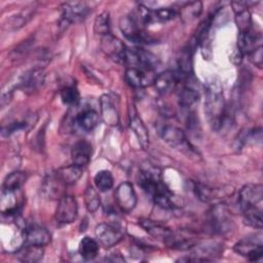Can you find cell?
I'll return each instance as SVG.
<instances>
[{
    "label": "cell",
    "mask_w": 263,
    "mask_h": 263,
    "mask_svg": "<svg viewBox=\"0 0 263 263\" xmlns=\"http://www.w3.org/2000/svg\"><path fill=\"white\" fill-rule=\"evenodd\" d=\"M78 214L76 199L71 195L64 194L60 199L55 210V220L61 224H70L75 221Z\"/></svg>",
    "instance_id": "cell-5"
},
{
    "label": "cell",
    "mask_w": 263,
    "mask_h": 263,
    "mask_svg": "<svg viewBox=\"0 0 263 263\" xmlns=\"http://www.w3.org/2000/svg\"><path fill=\"white\" fill-rule=\"evenodd\" d=\"M101 49L107 57H109L113 61L124 64L126 47L121 40L113 36L111 33L102 36Z\"/></svg>",
    "instance_id": "cell-9"
},
{
    "label": "cell",
    "mask_w": 263,
    "mask_h": 263,
    "mask_svg": "<svg viewBox=\"0 0 263 263\" xmlns=\"http://www.w3.org/2000/svg\"><path fill=\"white\" fill-rule=\"evenodd\" d=\"M139 224L151 236H153L154 238L163 240L165 242H167L174 234L172 229L168 228L166 225L160 224V223L155 222V221L150 220V219H140Z\"/></svg>",
    "instance_id": "cell-16"
},
{
    "label": "cell",
    "mask_w": 263,
    "mask_h": 263,
    "mask_svg": "<svg viewBox=\"0 0 263 263\" xmlns=\"http://www.w3.org/2000/svg\"><path fill=\"white\" fill-rule=\"evenodd\" d=\"M194 191H195V194L198 197V199H200L201 201H204V202L211 201L212 199L217 198L219 196L218 189H214L212 187H209L206 185L199 184V183L194 184Z\"/></svg>",
    "instance_id": "cell-33"
},
{
    "label": "cell",
    "mask_w": 263,
    "mask_h": 263,
    "mask_svg": "<svg viewBox=\"0 0 263 263\" xmlns=\"http://www.w3.org/2000/svg\"><path fill=\"white\" fill-rule=\"evenodd\" d=\"M250 4H254V3L253 2H246V1H233V2H231V6H232V9H233L235 14L248 10Z\"/></svg>",
    "instance_id": "cell-38"
},
{
    "label": "cell",
    "mask_w": 263,
    "mask_h": 263,
    "mask_svg": "<svg viewBox=\"0 0 263 263\" xmlns=\"http://www.w3.org/2000/svg\"><path fill=\"white\" fill-rule=\"evenodd\" d=\"M45 74L42 69L36 68L24 74L20 81V85L26 91H33L40 87L44 82Z\"/></svg>",
    "instance_id": "cell-19"
},
{
    "label": "cell",
    "mask_w": 263,
    "mask_h": 263,
    "mask_svg": "<svg viewBox=\"0 0 263 263\" xmlns=\"http://www.w3.org/2000/svg\"><path fill=\"white\" fill-rule=\"evenodd\" d=\"M93 30L101 36L110 33V16L108 11H103L96 17L93 23Z\"/></svg>",
    "instance_id": "cell-34"
},
{
    "label": "cell",
    "mask_w": 263,
    "mask_h": 263,
    "mask_svg": "<svg viewBox=\"0 0 263 263\" xmlns=\"http://www.w3.org/2000/svg\"><path fill=\"white\" fill-rule=\"evenodd\" d=\"M232 221L227 209L223 204L215 205L211 211V224L217 232H225L230 228Z\"/></svg>",
    "instance_id": "cell-14"
},
{
    "label": "cell",
    "mask_w": 263,
    "mask_h": 263,
    "mask_svg": "<svg viewBox=\"0 0 263 263\" xmlns=\"http://www.w3.org/2000/svg\"><path fill=\"white\" fill-rule=\"evenodd\" d=\"M93 181H95L96 187L99 189V191H102V192L110 190L114 184L113 176H112L111 172L107 171V170L99 171L96 174Z\"/></svg>",
    "instance_id": "cell-30"
},
{
    "label": "cell",
    "mask_w": 263,
    "mask_h": 263,
    "mask_svg": "<svg viewBox=\"0 0 263 263\" xmlns=\"http://www.w3.org/2000/svg\"><path fill=\"white\" fill-rule=\"evenodd\" d=\"M233 250L235 253L248 258L250 261H258L261 259L263 254L261 236H259V238L245 237L234 245Z\"/></svg>",
    "instance_id": "cell-6"
},
{
    "label": "cell",
    "mask_w": 263,
    "mask_h": 263,
    "mask_svg": "<svg viewBox=\"0 0 263 263\" xmlns=\"http://www.w3.org/2000/svg\"><path fill=\"white\" fill-rule=\"evenodd\" d=\"M261 33L253 31V28L245 33H239L237 39V49L245 55L249 54L255 48L261 46Z\"/></svg>",
    "instance_id": "cell-17"
},
{
    "label": "cell",
    "mask_w": 263,
    "mask_h": 263,
    "mask_svg": "<svg viewBox=\"0 0 263 263\" xmlns=\"http://www.w3.org/2000/svg\"><path fill=\"white\" fill-rule=\"evenodd\" d=\"M129 126L134 134L136 135L139 143L143 148H147L149 145V134L146 125L144 124L143 120L137 115L134 114L133 116L130 115V120H129Z\"/></svg>",
    "instance_id": "cell-22"
},
{
    "label": "cell",
    "mask_w": 263,
    "mask_h": 263,
    "mask_svg": "<svg viewBox=\"0 0 263 263\" xmlns=\"http://www.w3.org/2000/svg\"><path fill=\"white\" fill-rule=\"evenodd\" d=\"M76 123L84 130L86 132H90L93 128L97 127V125L99 124V114L97 111L92 110V109H86L82 112H80L79 114H77L76 118Z\"/></svg>",
    "instance_id": "cell-24"
},
{
    "label": "cell",
    "mask_w": 263,
    "mask_h": 263,
    "mask_svg": "<svg viewBox=\"0 0 263 263\" xmlns=\"http://www.w3.org/2000/svg\"><path fill=\"white\" fill-rule=\"evenodd\" d=\"M120 30L123 36L133 43L143 44L148 43L149 37L143 31V27L137 22L133 15H125L120 18Z\"/></svg>",
    "instance_id": "cell-4"
},
{
    "label": "cell",
    "mask_w": 263,
    "mask_h": 263,
    "mask_svg": "<svg viewBox=\"0 0 263 263\" xmlns=\"http://www.w3.org/2000/svg\"><path fill=\"white\" fill-rule=\"evenodd\" d=\"M242 57H243V54L236 48V49L231 53V55H230V61H231L233 64L238 65V64L241 63Z\"/></svg>",
    "instance_id": "cell-39"
},
{
    "label": "cell",
    "mask_w": 263,
    "mask_h": 263,
    "mask_svg": "<svg viewBox=\"0 0 263 263\" xmlns=\"http://www.w3.org/2000/svg\"><path fill=\"white\" fill-rule=\"evenodd\" d=\"M43 253H44L43 247L24 243V246L17 251L16 255L18 260L23 262L33 263V262L40 261L43 257Z\"/></svg>",
    "instance_id": "cell-23"
},
{
    "label": "cell",
    "mask_w": 263,
    "mask_h": 263,
    "mask_svg": "<svg viewBox=\"0 0 263 263\" xmlns=\"http://www.w3.org/2000/svg\"><path fill=\"white\" fill-rule=\"evenodd\" d=\"M60 96L62 102L68 106H76L80 102V95L75 85H66L61 91Z\"/></svg>",
    "instance_id": "cell-31"
},
{
    "label": "cell",
    "mask_w": 263,
    "mask_h": 263,
    "mask_svg": "<svg viewBox=\"0 0 263 263\" xmlns=\"http://www.w3.org/2000/svg\"><path fill=\"white\" fill-rule=\"evenodd\" d=\"M71 158L74 164L84 167L91 158V145L85 140L78 141L72 147Z\"/></svg>",
    "instance_id": "cell-18"
},
{
    "label": "cell",
    "mask_w": 263,
    "mask_h": 263,
    "mask_svg": "<svg viewBox=\"0 0 263 263\" xmlns=\"http://www.w3.org/2000/svg\"><path fill=\"white\" fill-rule=\"evenodd\" d=\"M95 233L99 242L106 249L116 246L123 237L121 229L109 223H100L97 225Z\"/></svg>",
    "instance_id": "cell-7"
},
{
    "label": "cell",
    "mask_w": 263,
    "mask_h": 263,
    "mask_svg": "<svg viewBox=\"0 0 263 263\" xmlns=\"http://www.w3.org/2000/svg\"><path fill=\"white\" fill-rule=\"evenodd\" d=\"M82 174H83V167L73 163V164L59 168L54 173V176L64 185L67 186V185H72V184L76 183L80 179Z\"/></svg>",
    "instance_id": "cell-21"
},
{
    "label": "cell",
    "mask_w": 263,
    "mask_h": 263,
    "mask_svg": "<svg viewBox=\"0 0 263 263\" xmlns=\"http://www.w3.org/2000/svg\"><path fill=\"white\" fill-rule=\"evenodd\" d=\"M199 95L196 89L190 85H184L179 92V104L182 108H190L198 101Z\"/></svg>",
    "instance_id": "cell-29"
},
{
    "label": "cell",
    "mask_w": 263,
    "mask_h": 263,
    "mask_svg": "<svg viewBox=\"0 0 263 263\" xmlns=\"http://www.w3.org/2000/svg\"><path fill=\"white\" fill-rule=\"evenodd\" d=\"M32 15H33V9H26L25 11H22L21 13L7 18L3 24V28L8 31L17 30L22 28L24 25H26L28 21L32 17Z\"/></svg>",
    "instance_id": "cell-28"
},
{
    "label": "cell",
    "mask_w": 263,
    "mask_h": 263,
    "mask_svg": "<svg viewBox=\"0 0 263 263\" xmlns=\"http://www.w3.org/2000/svg\"><path fill=\"white\" fill-rule=\"evenodd\" d=\"M27 175L24 172L15 171L7 175L3 184L2 190L3 191H17L22 188V186L26 183Z\"/></svg>",
    "instance_id": "cell-25"
},
{
    "label": "cell",
    "mask_w": 263,
    "mask_h": 263,
    "mask_svg": "<svg viewBox=\"0 0 263 263\" xmlns=\"http://www.w3.org/2000/svg\"><path fill=\"white\" fill-rule=\"evenodd\" d=\"M235 23L239 30V33L248 32L253 28V22H252L251 13L249 12V10L235 14Z\"/></svg>",
    "instance_id": "cell-36"
},
{
    "label": "cell",
    "mask_w": 263,
    "mask_h": 263,
    "mask_svg": "<svg viewBox=\"0 0 263 263\" xmlns=\"http://www.w3.org/2000/svg\"><path fill=\"white\" fill-rule=\"evenodd\" d=\"M114 197L116 204L124 213L132 212L137 205V195L132 183L129 182L119 184L114 192Z\"/></svg>",
    "instance_id": "cell-8"
},
{
    "label": "cell",
    "mask_w": 263,
    "mask_h": 263,
    "mask_svg": "<svg viewBox=\"0 0 263 263\" xmlns=\"http://www.w3.org/2000/svg\"><path fill=\"white\" fill-rule=\"evenodd\" d=\"M84 204L86 210L90 213H95L101 204L98 191L90 185H88L84 191Z\"/></svg>",
    "instance_id": "cell-32"
},
{
    "label": "cell",
    "mask_w": 263,
    "mask_h": 263,
    "mask_svg": "<svg viewBox=\"0 0 263 263\" xmlns=\"http://www.w3.org/2000/svg\"><path fill=\"white\" fill-rule=\"evenodd\" d=\"M79 254L86 261L95 259L99 254L98 242L89 236H84L79 242Z\"/></svg>",
    "instance_id": "cell-26"
},
{
    "label": "cell",
    "mask_w": 263,
    "mask_h": 263,
    "mask_svg": "<svg viewBox=\"0 0 263 263\" xmlns=\"http://www.w3.org/2000/svg\"><path fill=\"white\" fill-rule=\"evenodd\" d=\"M155 77L156 76L152 74V71L142 70L136 67H129L125 71L126 82L136 88H142L153 84Z\"/></svg>",
    "instance_id": "cell-11"
},
{
    "label": "cell",
    "mask_w": 263,
    "mask_h": 263,
    "mask_svg": "<svg viewBox=\"0 0 263 263\" xmlns=\"http://www.w3.org/2000/svg\"><path fill=\"white\" fill-rule=\"evenodd\" d=\"M177 12L171 7H160L151 9V22H167L176 16Z\"/></svg>",
    "instance_id": "cell-35"
},
{
    "label": "cell",
    "mask_w": 263,
    "mask_h": 263,
    "mask_svg": "<svg viewBox=\"0 0 263 263\" xmlns=\"http://www.w3.org/2000/svg\"><path fill=\"white\" fill-rule=\"evenodd\" d=\"M249 59L250 61L256 65L257 67L261 68L262 67V64H263V48H262V45L255 48L253 51H251L249 54Z\"/></svg>",
    "instance_id": "cell-37"
},
{
    "label": "cell",
    "mask_w": 263,
    "mask_h": 263,
    "mask_svg": "<svg viewBox=\"0 0 263 263\" xmlns=\"http://www.w3.org/2000/svg\"><path fill=\"white\" fill-rule=\"evenodd\" d=\"M100 106L104 122L111 126L117 125L119 122V113L113 98L110 95H103L100 99Z\"/></svg>",
    "instance_id": "cell-12"
},
{
    "label": "cell",
    "mask_w": 263,
    "mask_h": 263,
    "mask_svg": "<svg viewBox=\"0 0 263 263\" xmlns=\"http://www.w3.org/2000/svg\"><path fill=\"white\" fill-rule=\"evenodd\" d=\"M225 109V99L221 83L218 80L209 82L204 90V114L214 130H219L223 125Z\"/></svg>",
    "instance_id": "cell-1"
},
{
    "label": "cell",
    "mask_w": 263,
    "mask_h": 263,
    "mask_svg": "<svg viewBox=\"0 0 263 263\" xmlns=\"http://www.w3.org/2000/svg\"><path fill=\"white\" fill-rule=\"evenodd\" d=\"M124 64L142 70L153 71L158 64V60L156 55L143 48H126Z\"/></svg>",
    "instance_id": "cell-3"
},
{
    "label": "cell",
    "mask_w": 263,
    "mask_h": 263,
    "mask_svg": "<svg viewBox=\"0 0 263 263\" xmlns=\"http://www.w3.org/2000/svg\"><path fill=\"white\" fill-rule=\"evenodd\" d=\"M50 233L48 230L39 225H31L25 229V241L26 245H33L44 247L50 241Z\"/></svg>",
    "instance_id": "cell-13"
},
{
    "label": "cell",
    "mask_w": 263,
    "mask_h": 263,
    "mask_svg": "<svg viewBox=\"0 0 263 263\" xmlns=\"http://www.w3.org/2000/svg\"><path fill=\"white\" fill-rule=\"evenodd\" d=\"M201 11H202V3L200 1L188 2L181 7L180 17L184 23H190L196 17H198Z\"/></svg>",
    "instance_id": "cell-27"
},
{
    "label": "cell",
    "mask_w": 263,
    "mask_h": 263,
    "mask_svg": "<svg viewBox=\"0 0 263 263\" xmlns=\"http://www.w3.org/2000/svg\"><path fill=\"white\" fill-rule=\"evenodd\" d=\"M180 78L181 77L179 74L173 71H165L155 77L153 85L159 93L167 95L175 90L180 81Z\"/></svg>",
    "instance_id": "cell-15"
},
{
    "label": "cell",
    "mask_w": 263,
    "mask_h": 263,
    "mask_svg": "<svg viewBox=\"0 0 263 263\" xmlns=\"http://www.w3.org/2000/svg\"><path fill=\"white\" fill-rule=\"evenodd\" d=\"M263 186L261 184H247L238 193V204L242 212L262 208Z\"/></svg>",
    "instance_id": "cell-2"
},
{
    "label": "cell",
    "mask_w": 263,
    "mask_h": 263,
    "mask_svg": "<svg viewBox=\"0 0 263 263\" xmlns=\"http://www.w3.org/2000/svg\"><path fill=\"white\" fill-rule=\"evenodd\" d=\"M161 138L172 148H180L186 143L184 132L175 125H165L161 130Z\"/></svg>",
    "instance_id": "cell-20"
},
{
    "label": "cell",
    "mask_w": 263,
    "mask_h": 263,
    "mask_svg": "<svg viewBox=\"0 0 263 263\" xmlns=\"http://www.w3.org/2000/svg\"><path fill=\"white\" fill-rule=\"evenodd\" d=\"M89 12V7L85 2H66L62 5V20L70 25L83 21Z\"/></svg>",
    "instance_id": "cell-10"
}]
</instances>
